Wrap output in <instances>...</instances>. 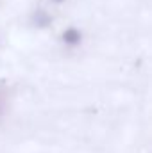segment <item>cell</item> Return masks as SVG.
I'll return each instance as SVG.
<instances>
[{"label":"cell","mask_w":152,"mask_h":153,"mask_svg":"<svg viewBox=\"0 0 152 153\" xmlns=\"http://www.w3.org/2000/svg\"><path fill=\"white\" fill-rule=\"evenodd\" d=\"M63 41L66 43V45H70V46H75V45H79L81 43V39H82V34H81V30L79 29H66L65 32H63Z\"/></svg>","instance_id":"6da1fadb"},{"label":"cell","mask_w":152,"mask_h":153,"mask_svg":"<svg viewBox=\"0 0 152 153\" xmlns=\"http://www.w3.org/2000/svg\"><path fill=\"white\" fill-rule=\"evenodd\" d=\"M50 16L48 14H45V13H41L38 16V20H36V23H38V27H47V25H50Z\"/></svg>","instance_id":"7a4b0ae2"},{"label":"cell","mask_w":152,"mask_h":153,"mask_svg":"<svg viewBox=\"0 0 152 153\" xmlns=\"http://www.w3.org/2000/svg\"><path fill=\"white\" fill-rule=\"evenodd\" d=\"M52 2H56V4H61V2H65V0H52Z\"/></svg>","instance_id":"3957f363"}]
</instances>
